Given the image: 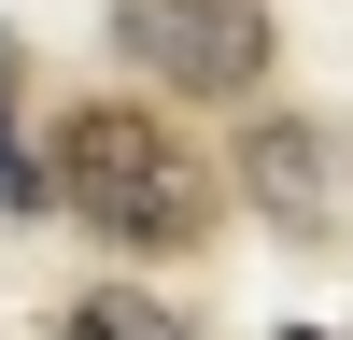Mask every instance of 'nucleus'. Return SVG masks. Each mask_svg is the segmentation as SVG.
Instances as JSON below:
<instances>
[{"mask_svg": "<svg viewBox=\"0 0 353 340\" xmlns=\"http://www.w3.org/2000/svg\"><path fill=\"white\" fill-rule=\"evenodd\" d=\"M283 340H325V326H283Z\"/></svg>", "mask_w": 353, "mask_h": 340, "instance_id": "39448f33", "label": "nucleus"}, {"mask_svg": "<svg viewBox=\"0 0 353 340\" xmlns=\"http://www.w3.org/2000/svg\"><path fill=\"white\" fill-rule=\"evenodd\" d=\"M43 198H71L128 255H184L212 227V170L184 156V128L156 100H71L57 113V156H43Z\"/></svg>", "mask_w": 353, "mask_h": 340, "instance_id": "f257e3e1", "label": "nucleus"}, {"mask_svg": "<svg viewBox=\"0 0 353 340\" xmlns=\"http://www.w3.org/2000/svg\"><path fill=\"white\" fill-rule=\"evenodd\" d=\"M57 340H198V326H170L156 298H128V283H99V298H71V312H57Z\"/></svg>", "mask_w": 353, "mask_h": 340, "instance_id": "20e7f679", "label": "nucleus"}, {"mask_svg": "<svg viewBox=\"0 0 353 340\" xmlns=\"http://www.w3.org/2000/svg\"><path fill=\"white\" fill-rule=\"evenodd\" d=\"M241 185L283 213V241H311V227H325V142H311L297 113H269V128L241 142Z\"/></svg>", "mask_w": 353, "mask_h": 340, "instance_id": "7ed1b4c3", "label": "nucleus"}, {"mask_svg": "<svg viewBox=\"0 0 353 340\" xmlns=\"http://www.w3.org/2000/svg\"><path fill=\"white\" fill-rule=\"evenodd\" d=\"M113 43L128 71H156L170 100H241L269 71V15L254 0H113Z\"/></svg>", "mask_w": 353, "mask_h": 340, "instance_id": "f03ea898", "label": "nucleus"}]
</instances>
